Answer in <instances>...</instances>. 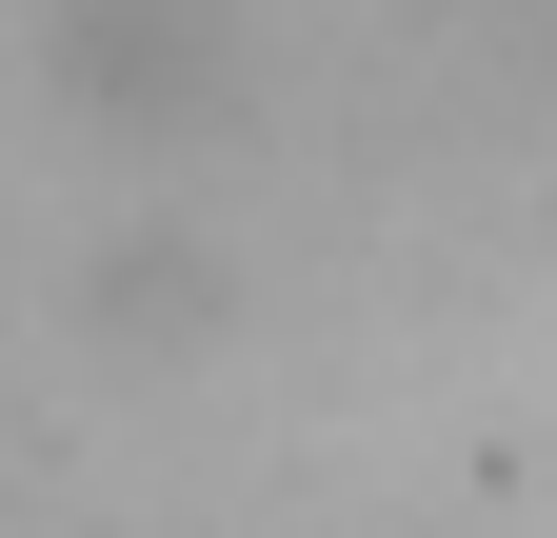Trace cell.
Returning <instances> with one entry per match:
<instances>
[{"instance_id": "1", "label": "cell", "mask_w": 557, "mask_h": 538, "mask_svg": "<svg viewBox=\"0 0 557 538\" xmlns=\"http://www.w3.org/2000/svg\"><path fill=\"white\" fill-rule=\"evenodd\" d=\"M60 81L100 120H199L239 81V0H60Z\"/></svg>"}]
</instances>
